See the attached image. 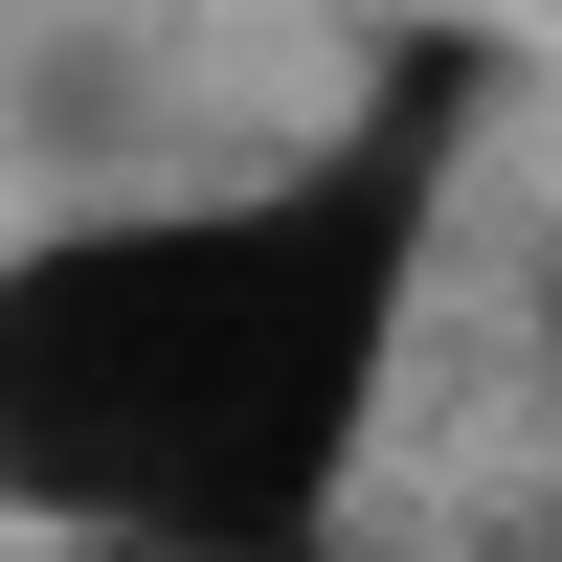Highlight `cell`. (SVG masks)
Instances as JSON below:
<instances>
[{
	"instance_id": "obj_2",
	"label": "cell",
	"mask_w": 562,
	"mask_h": 562,
	"mask_svg": "<svg viewBox=\"0 0 562 562\" xmlns=\"http://www.w3.org/2000/svg\"><path fill=\"white\" fill-rule=\"evenodd\" d=\"M540 360H562V270H540Z\"/></svg>"
},
{
	"instance_id": "obj_1",
	"label": "cell",
	"mask_w": 562,
	"mask_h": 562,
	"mask_svg": "<svg viewBox=\"0 0 562 562\" xmlns=\"http://www.w3.org/2000/svg\"><path fill=\"white\" fill-rule=\"evenodd\" d=\"M495 45L405 23L315 135L225 180H113L0 248V518L135 562H338L405 428V338L473 225Z\"/></svg>"
}]
</instances>
